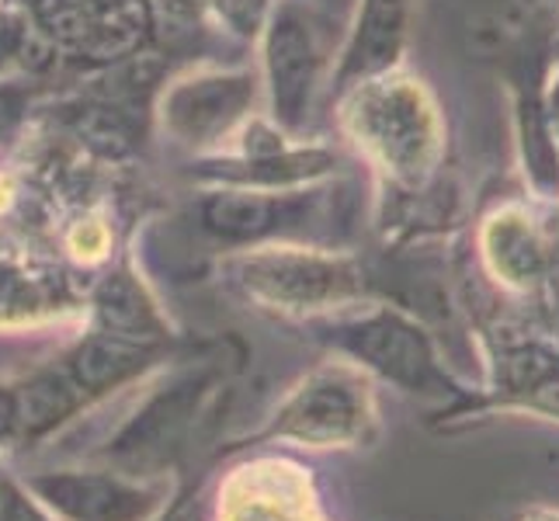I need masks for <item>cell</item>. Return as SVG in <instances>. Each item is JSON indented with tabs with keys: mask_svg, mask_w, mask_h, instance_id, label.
Returning a JSON list of instances; mask_svg holds the SVG:
<instances>
[{
	"mask_svg": "<svg viewBox=\"0 0 559 521\" xmlns=\"http://www.w3.org/2000/svg\"><path fill=\"white\" fill-rule=\"evenodd\" d=\"M56 511L73 521H140L153 508V497L111 476L52 473L32 484Z\"/></svg>",
	"mask_w": 559,
	"mask_h": 521,
	"instance_id": "6da1fadb",
	"label": "cell"
},
{
	"mask_svg": "<svg viewBox=\"0 0 559 521\" xmlns=\"http://www.w3.org/2000/svg\"><path fill=\"white\" fill-rule=\"evenodd\" d=\"M355 352L365 355L379 372L396 379L400 386H411L417 393H445V376L435 365V355L420 331L400 323L396 317H382L369 327H361Z\"/></svg>",
	"mask_w": 559,
	"mask_h": 521,
	"instance_id": "7a4b0ae2",
	"label": "cell"
},
{
	"mask_svg": "<svg viewBox=\"0 0 559 521\" xmlns=\"http://www.w3.org/2000/svg\"><path fill=\"white\" fill-rule=\"evenodd\" d=\"M361 400L348 382H313L282 417V431L310 446H337L361 428Z\"/></svg>",
	"mask_w": 559,
	"mask_h": 521,
	"instance_id": "3957f363",
	"label": "cell"
},
{
	"mask_svg": "<svg viewBox=\"0 0 559 521\" xmlns=\"http://www.w3.org/2000/svg\"><path fill=\"white\" fill-rule=\"evenodd\" d=\"M508 393L522 396L528 407L559 414V358L525 347L514 358H508Z\"/></svg>",
	"mask_w": 559,
	"mask_h": 521,
	"instance_id": "277c9868",
	"label": "cell"
},
{
	"mask_svg": "<svg viewBox=\"0 0 559 521\" xmlns=\"http://www.w3.org/2000/svg\"><path fill=\"white\" fill-rule=\"evenodd\" d=\"M497 240L490 244L493 250V264L497 272L504 275L508 282H528L538 275L543 268V247H538L535 234L525 226V220H514L518 226H511V216L497 220Z\"/></svg>",
	"mask_w": 559,
	"mask_h": 521,
	"instance_id": "5b68a950",
	"label": "cell"
},
{
	"mask_svg": "<svg viewBox=\"0 0 559 521\" xmlns=\"http://www.w3.org/2000/svg\"><path fill=\"white\" fill-rule=\"evenodd\" d=\"M14 407H17V421L25 424L28 435H43V431L56 428L63 417H70V411L76 407V400L67 390V382L38 379V382L25 386V393L14 400Z\"/></svg>",
	"mask_w": 559,
	"mask_h": 521,
	"instance_id": "8992f818",
	"label": "cell"
},
{
	"mask_svg": "<svg viewBox=\"0 0 559 521\" xmlns=\"http://www.w3.org/2000/svg\"><path fill=\"white\" fill-rule=\"evenodd\" d=\"M136 365H140V352H132V347H126L119 341H91V344H84V352L76 355L73 369H76L81 386H87V390H102V386L129 376Z\"/></svg>",
	"mask_w": 559,
	"mask_h": 521,
	"instance_id": "52a82bcc",
	"label": "cell"
},
{
	"mask_svg": "<svg viewBox=\"0 0 559 521\" xmlns=\"http://www.w3.org/2000/svg\"><path fill=\"white\" fill-rule=\"evenodd\" d=\"M0 521H43V514H38L11 484H0Z\"/></svg>",
	"mask_w": 559,
	"mask_h": 521,
	"instance_id": "ba28073f",
	"label": "cell"
},
{
	"mask_svg": "<svg viewBox=\"0 0 559 521\" xmlns=\"http://www.w3.org/2000/svg\"><path fill=\"white\" fill-rule=\"evenodd\" d=\"M17 424V407H14V396L0 393V438H8Z\"/></svg>",
	"mask_w": 559,
	"mask_h": 521,
	"instance_id": "9c48e42d",
	"label": "cell"
},
{
	"mask_svg": "<svg viewBox=\"0 0 559 521\" xmlns=\"http://www.w3.org/2000/svg\"><path fill=\"white\" fill-rule=\"evenodd\" d=\"M167 521H202V511H199L195 500H185V505H178L167 514Z\"/></svg>",
	"mask_w": 559,
	"mask_h": 521,
	"instance_id": "30bf717a",
	"label": "cell"
},
{
	"mask_svg": "<svg viewBox=\"0 0 559 521\" xmlns=\"http://www.w3.org/2000/svg\"><path fill=\"white\" fill-rule=\"evenodd\" d=\"M528 521H559V514L556 511H535Z\"/></svg>",
	"mask_w": 559,
	"mask_h": 521,
	"instance_id": "8fae6325",
	"label": "cell"
}]
</instances>
